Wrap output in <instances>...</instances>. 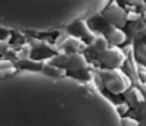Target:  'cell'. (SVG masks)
Masks as SVG:
<instances>
[{"instance_id": "cell-1", "label": "cell", "mask_w": 146, "mask_h": 126, "mask_svg": "<svg viewBox=\"0 0 146 126\" xmlns=\"http://www.w3.org/2000/svg\"><path fill=\"white\" fill-rule=\"evenodd\" d=\"M0 126H123L117 106L89 82L16 71L0 78Z\"/></svg>"}, {"instance_id": "cell-2", "label": "cell", "mask_w": 146, "mask_h": 126, "mask_svg": "<svg viewBox=\"0 0 146 126\" xmlns=\"http://www.w3.org/2000/svg\"><path fill=\"white\" fill-rule=\"evenodd\" d=\"M109 3L111 0H0V28L56 32L92 19Z\"/></svg>"}, {"instance_id": "cell-3", "label": "cell", "mask_w": 146, "mask_h": 126, "mask_svg": "<svg viewBox=\"0 0 146 126\" xmlns=\"http://www.w3.org/2000/svg\"><path fill=\"white\" fill-rule=\"evenodd\" d=\"M102 16L111 27H115V28L124 27V24L127 22V13L115 3H109L105 7V10L102 12Z\"/></svg>"}, {"instance_id": "cell-4", "label": "cell", "mask_w": 146, "mask_h": 126, "mask_svg": "<svg viewBox=\"0 0 146 126\" xmlns=\"http://www.w3.org/2000/svg\"><path fill=\"white\" fill-rule=\"evenodd\" d=\"M99 62L104 66H106L108 69H117L124 62V53L117 47L106 48L99 53Z\"/></svg>"}, {"instance_id": "cell-5", "label": "cell", "mask_w": 146, "mask_h": 126, "mask_svg": "<svg viewBox=\"0 0 146 126\" xmlns=\"http://www.w3.org/2000/svg\"><path fill=\"white\" fill-rule=\"evenodd\" d=\"M102 78H104V81H105L106 88L111 92H114V94H119V92H123L127 88V82L123 78V75L119 72H117V71H114V69H111L108 72H104Z\"/></svg>"}, {"instance_id": "cell-6", "label": "cell", "mask_w": 146, "mask_h": 126, "mask_svg": "<svg viewBox=\"0 0 146 126\" xmlns=\"http://www.w3.org/2000/svg\"><path fill=\"white\" fill-rule=\"evenodd\" d=\"M106 38H108V43H111L112 46H119L121 43H124L125 34L119 28L111 27L109 31H108V34H106Z\"/></svg>"}, {"instance_id": "cell-7", "label": "cell", "mask_w": 146, "mask_h": 126, "mask_svg": "<svg viewBox=\"0 0 146 126\" xmlns=\"http://www.w3.org/2000/svg\"><path fill=\"white\" fill-rule=\"evenodd\" d=\"M86 66H87V62H86V59L81 54L74 53V54L70 56V60H68V69L80 71V69H84Z\"/></svg>"}, {"instance_id": "cell-8", "label": "cell", "mask_w": 146, "mask_h": 126, "mask_svg": "<svg viewBox=\"0 0 146 126\" xmlns=\"http://www.w3.org/2000/svg\"><path fill=\"white\" fill-rule=\"evenodd\" d=\"M15 72H16V68L11 60H0V78L11 76Z\"/></svg>"}, {"instance_id": "cell-9", "label": "cell", "mask_w": 146, "mask_h": 126, "mask_svg": "<svg viewBox=\"0 0 146 126\" xmlns=\"http://www.w3.org/2000/svg\"><path fill=\"white\" fill-rule=\"evenodd\" d=\"M47 76H55V78H61L65 76V69L58 68V66H44V69L41 71Z\"/></svg>"}, {"instance_id": "cell-10", "label": "cell", "mask_w": 146, "mask_h": 126, "mask_svg": "<svg viewBox=\"0 0 146 126\" xmlns=\"http://www.w3.org/2000/svg\"><path fill=\"white\" fill-rule=\"evenodd\" d=\"M80 46V41L77 40L75 37H70V38H66V41L64 43V47L66 48H72V50H77Z\"/></svg>"}, {"instance_id": "cell-11", "label": "cell", "mask_w": 146, "mask_h": 126, "mask_svg": "<svg viewBox=\"0 0 146 126\" xmlns=\"http://www.w3.org/2000/svg\"><path fill=\"white\" fill-rule=\"evenodd\" d=\"M121 125L123 126H137V122L131 117H123L121 116Z\"/></svg>"}, {"instance_id": "cell-12", "label": "cell", "mask_w": 146, "mask_h": 126, "mask_svg": "<svg viewBox=\"0 0 146 126\" xmlns=\"http://www.w3.org/2000/svg\"><path fill=\"white\" fill-rule=\"evenodd\" d=\"M6 50H7V43H6V41H3V40H0V54L5 53Z\"/></svg>"}, {"instance_id": "cell-13", "label": "cell", "mask_w": 146, "mask_h": 126, "mask_svg": "<svg viewBox=\"0 0 146 126\" xmlns=\"http://www.w3.org/2000/svg\"><path fill=\"white\" fill-rule=\"evenodd\" d=\"M143 2H145V3H146V0H143Z\"/></svg>"}]
</instances>
